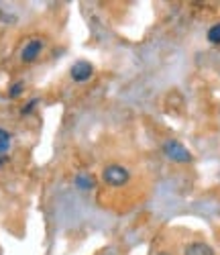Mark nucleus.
Returning <instances> with one entry per match:
<instances>
[{"mask_svg":"<svg viewBox=\"0 0 220 255\" xmlns=\"http://www.w3.org/2000/svg\"><path fill=\"white\" fill-rule=\"evenodd\" d=\"M74 182H76V188H78V190H84V192H88V190H92V188L96 186V178L90 176V174H84V172L78 174Z\"/></svg>","mask_w":220,"mask_h":255,"instance_id":"nucleus-6","label":"nucleus"},{"mask_svg":"<svg viewBox=\"0 0 220 255\" xmlns=\"http://www.w3.org/2000/svg\"><path fill=\"white\" fill-rule=\"evenodd\" d=\"M130 174H128V169L124 165H118V163H110L104 167V172H102V180L104 184L108 186H112V188H120L128 182Z\"/></svg>","mask_w":220,"mask_h":255,"instance_id":"nucleus-1","label":"nucleus"},{"mask_svg":"<svg viewBox=\"0 0 220 255\" xmlns=\"http://www.w3.org/2000/svg\"><path fill=\"white\" fill-rule=\"evenodd\" d=\"M70 74H72V80L74 82H88V80L92 78V74H94V66H92L90 61L80 59V61H76L74 66H72Z\"/></svg>","mask_w":220,"mask_h":255,"instance_id":"nucleus-3","label":"nucleus"},{"mask_svg":"<svg viewBox=\"0 0 220 255\" xmlns=\"http://www.w3.org/2000/svg\"><path fill=\"white\" fill-rule=\"evenodd\" d=\"M10 147V133L6 129H0V155H4Z\"/></svg>","mask_w":220,"mask_h":255,"instance_id":"nucleus-7","label":"nucleus"},{"mask_svg":"<svg viewBox=\"0 0 220 255\" xmlns=\"http://www.w3.org/2000/svg\"><path fill=\"white\" fill-rule=\"evenodd\" d=\"M184 255H214V249H212L208 243L194 241V243H188V245H186Z\"/></svg>","mask_w":220,"mask_h":255,"instance_id":"nucleus-5","label":"nucleus"},{"mask_svg":"<svg viewBox=\"0 0 220 255\" xmlns=\"http://www.w3.org/2000/svg\"><path fill=\"white\" fill-rule=\"evenodd\" d=\"M157 255H169V253H165V251H161V253H157Z\"/></svg>","mask_w":220,"mask_h":255,"instance_id":"nucleus-10","label":"nucleus"},{"mask_svg":"<svg viewBox=\"0 0 220 255\" xmlns=\"http://www.w3.org/2000/svg\"><path fill=\"white\" fill-rule=\"evenodd\" d=\"M163 153H165V157H169L175 163H190L192 161V153L175 139H169L163 143Z\"/></svg>","mask_w":220,"mask_h":255,"instance_id":"nucleus-2","label":"nucleus"},{"mask_svg":"<svg viewBox=\"0 0 220 255\" xmlns=\"http://www.w3.org/2000/svg\"><path fill=\"white\" fill-rule=\"evenodd\" d=\"M20 92H23V82H16L14 86L10 88V96H12V98H16Z\"/></svg>","mask_w":220,"mask_h":255,"instance_id":"nucleus-9","label":"nucleus"},{"mask_svg":"<svg viewBox=\"0 0 220 255\" xmlns=\"http://www.w3.org/2000/svg\"><path fill=\"white\" fill-rule=\"evenodd\" d=\"M43 51V41L41 39H31L29 43L23 47V51H20V59H23L25 63H33Z\"/></svg>","mask_w":220,"mask_h":255,"instance_id":"nucleus-4","label":"nucleus"},{"mask_svg":"<svg viewBox=\"0 0 220 255\" xmlns=\"http://www.w3.org/2000/svg\"><path fill=\"white\" fill-rule=\"evenodd\" d=\"M208 41L210 43H214V45H220V23H216V25H212L210 29H208Z\"/></svg>","mask_w":220,"mask_h":255,"instance_id":"nucleus-8","label":"nucleus"}]
</instances>
